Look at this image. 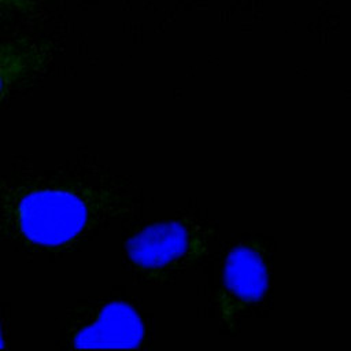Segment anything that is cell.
Listing matches in <instances>:
<instances>
[{
	"label": "cell",
	"mask_w": 351,
	"mask_h": 351,
	"mask_svg": "<svg viewBox=\"0 0 351 351\" xmlns=\"http://www.w3.org/2000/svg\"><path fill=\"white\" fill-rule=\"evenodd\" d=\"M103 193L78 184L23 185L5 196L4 219L23 243L56 248L89 230L107 207Z\"/></svg>",
	"instance_id": "cell-1"
},
{
	"label": "cell",
	"mask_w": 351,
	"mask_h": 351,
	"mask_svg": "<svg viewBox=\"0 0 351 351\" xmlns=\"http://www.w3.org/2000/svg\"><path fill=\"white\" fill-rule=\"evenodd\" d=\"M144 339V324L128 303L104 306L97 318L74 336L78 348H137Z\"/></svg>",
	"instance_id": "cell-4"
},
{
	"label": "cell",
	"mask_w": 351,
	"mask_h": 351,
	"mask_svg": "<svg viewBox=\"0 0 351 351\" xmlns=\"http://www.w3.org/2000/svg\"><path fill=\"white\" fill-rule=\"evenodd\" d=\"M269 287L267 266L254 243L236 245L226 256L222 270L219 308L223 319H233L258 303Z\"/></svg>",
	"instance_id": "cell-3"
},
{
	"label": "cell",
	"mask_w": 351,
	"mask_h": 351,
	"mask_svg": "<svg viewBox=\"0 0 351 351\" xmlns=\"http://www.w3.org/2000/svg\"><path fill=\"white\" fill-rule=\"evenodd\" d=\"M37 0H0V12L27 14L34 10Z\"/></svg>",
	"instance_id": "cell-6"
},
{
	"label": "cell",
	"mask_w": 351,
	"mask_h": 351,
	"mask_svg": "<svg viewBox=\"0 0 351 351\" xmlns=\"http://www.w3.org/2000/svg\"><path fill=\"white\" fill-rule=\"evenodd\" d=\"M207 240V230L191 221L155 223L128 240L126 256L137 271L160 278L202 258Z\"/></svg>",
	"instance_id": "cell-2"
},
{
	"label": "cell",
	"mask_w": 351,
	"mask_h": 351,
	"mask_svg": "<svg viewBox=\"0 0 351 351\" xmlns=\"http://www.w3.org/2000/svg\"><path fill=\"white\" fill-rule=\"evenodd\" d=\"M0 347H4V341H3V336H1V328H0Z\"/></svg>",
	"instance_id": "cell-7"
},
{
	"label": "cell",
	"mask_w": 351,
	"mask_h": 351,
	"mask_svg": "<svg viewBox=\"0 0 351 351\" xmlns=\"http://www.w3.org/2000/svg\"><path fill=\"white\" fill-rule=\"evenodd\" d=\"M49 47L43 41L22 37L0 43V100L21 81L44 67Z\"/></svg>",
	"instance_id": "cell-5"
}]
</instances>
